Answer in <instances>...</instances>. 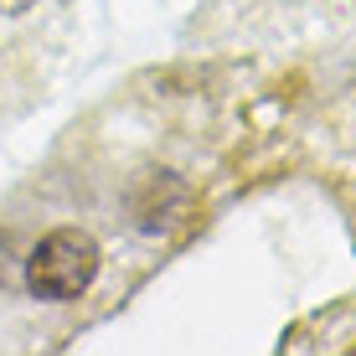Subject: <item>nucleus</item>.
<instances>
[{"instance_id":"3","label":"nucleus","mask_w":356,"mask_h":356,"mask_svg":"<svg viewBox=\"0 0 356 356\" xmlns=\"http://www.w3.org/2000/svg\"><path fill=\"white\" fill-rule=\"evenodd\" d=\"M88 0H0V129L52 98L83 36Z\"/></svg>"},{"instance_id":"4","label":"nucleus","mask_w":356,"mask_h":356,"mask_svg":"<svg viewBox=\"0 0 356 356\" xmlns=\"http://www.w3.org/2000/svg\"><path fill=\"white\" fill-rule=\"evenodd\" d=\"M310 170L356 243V72L341 83V93L321 108V124L310 129Z\"/></svg>"},{"instance_id":"1","label":"nucleus","mask_w":356,"mask_h":356,"mask_svg":"<svg viewBox=\"0 0 356 356\" xmlns=\"http://www.w3.org/2000/svg\"><path fill=\"white\" fill-rule=\"evenodd\" d=\"M227 134L196 88L134 78L0 191V356L67 351L212 227Z\"/></svg>"},{"instance_id":"2","label":"nucleus","mask_w":356,"mask_h":356,"mask_svg":"<svg viewBox=\"0 0 356 356\" xmlns=\"http://www.w3.org/2000/svg\"><path fill=\"white\" fill-rule=\"evenodd\" d=\"M176 42L196 63L321 57L356 42V0H196Z\"/></svg>"}]
</instances>
